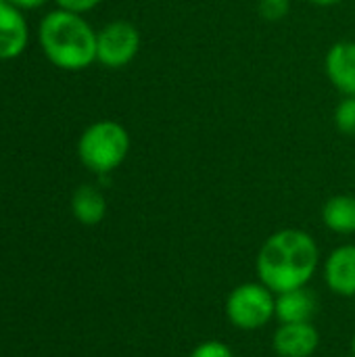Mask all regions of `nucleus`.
Instances as JSON below:
<instances>
[{
  "label": "nucleus",
  "instance_id": "obj_18",
  "mask_svg": "<svg viewBox=\"0 0 355 357\" xmlns=\"http://www.w3.org/2000/svg\"><path fill=\"white\" fill-rule=\"evenodd\" d=\"M308 2H312L316 6H335V4H339L343 0H308Z\"/></svg>",
  "mask_w": 355,
  "mask_h": 357
},
{
  "label": "nucleus",
  "instance_id": "obj_17",
  "mask_svg": "<svg viewBox=\"0 0 355 357\" xmlns=\"http://www.w3.org/2000/svg\"><path fill=\"white\" fill-rule=\"evenodd\" d=\"M13 6H17V8H38V6H42L46 0H8Z\"/></svg>",
  "mask_w": 355,
  "mask_h": 357
},
{
  "label": "nucleus",
  "instance_id": "obj_16",
  "mask_svg": "<svg viewBox=\"0 0 355 357\" xmlns=\"http://www.w3.org/2000/svg\"><path fill=\"white\" fill-rule=\"evenodd\" d=\"M100 2H103V0H56L59 8H63V10H71V13H77V15L92 10V8H94V6H98Z\"/></svg>",
  "mask_w": 355,
  "mask_h": 357
},
{
  "label": "nucleus",
  "instance_id": "obj_3",
  "mask_svg": "<svg viewBox=\"0 0 355 357\" xmlns=\"http://www.w3.org/2000/svg\"><path fill=\"white\" fill-rule=\"evenodd\" d=\"M128 153L130 134L113 119H103L88 126L77 142L80 161L96 176H109L115 172L126 161Z\"/></svg>",
  "mask_w": 355,
  "mask_h": 357
},
{
  "label": "nucleus",
  "instance_id": "obj_7",
  "mask_svg": "<svg viewBox=\"0 0 355 357\" xmlns=\"http://www.w3.org/2000/svg\"><path fill=\"white\" fill-rule=\"evenodd\" d=\"M320 347V333L314 322L280 324L272 337V349L278 357H312Z\"/></svg>",
  "mask_w": 355,
  "mask_h": 357
},
{
  "label": "nucleus",
  "instance_id": "obj_10",
  "mask_svg": "<svg viewBox=\"0 0 355 357\" xmlns=\"http://www.w3.org/2000/svg\"><path fill=\"white\" fill-rule=\"evenodd\" d=\"M318 312V299L312 289L301 287L276 295V320L280 324L312 322Z\"/></svg>",
  "mask_w": 355,
  "mask_h": 357
},
{
  "label": "nucleus",
  "instance_id": "obj_4",
  "mask_svg": "<svg viewBox=\"0 0 355 357\" xmlns=\"http://www.w3.org/2000/svg\"><path fill=\"white\" fill-rule=\"evenodd\" d=\"M226 318L236 331H262L276 318V293L259 280L243 282L226 297Z\"/></svg>",
  "mask_w": 355,
  "mask_h": 357
},
{
  "label": "nucleus",
  "instance_id": "obj_11",
  "mask_svg": "<svg viewBox=\"0 0 355 357\" xmlns=\"http://www.w3.org/2000/svg\"><path fill=\"white\" fill-rule=\"evenodd\" d=\"M71 213L84 226L100 224L105 220V215H107L105 195L96 186H92V184L80 186L73 192V197H71Z\"/></svg>",
  "mask_w": 355,
  "mask_h": 357
},
{
  "label": "nucleus",
  "instance_id": "obj_1",
  "mask_svg": "<svg viewBox=\"0 0 355 357\" xmlns=\"http://www.w3.org/2000/svg\"><path fill=\"white\" fill-rule=\"evenodd\" d=\"M320 268V247L301 228H282L270 234L257 251L255 272L272 293L308 287Z\"/></svg>",
  "mask_w": 355,
  "mask_h": 357
},
{
  "label": "nucleus",
  "instance_id": "obj_8",
  "mask_svg": "<svg viewBox=\"0 0 355 357\" xmlns=\"http://www.w3.org/2000/svg\"><path fill=\"white\" fill-rule=\"evenodd\" d=\"M326 75L331 84L343 94L355 96V42L343 40L328 48L326 52Z\"/></svg>",
  "mask_w": 355,
  "mask_h": 357
},
{
  "label": "nucleus",
  "instance_id": "obj_19",
  "mask_svg": "<svg viewBox=\"0 0 355 357\" xmlns=\"http://www.w3.org/2000/svg\"><path fill=\"white\" fill-rule=\"evenodd\" d=\"M352 356L355 357V335H354V339H352Z\"/></svg>",
  "mask_w": 355,
  "mask_h": 357
},
{
  "label": "nucleus",
  "instance_id": "obj_2",
  "mask_svg": "<svg viewBox=\"0 0 355 357\" xmlns=\"http://www.w3.org/2000/svg\"><path fill=\"white\" fill-rule=\"evenodd\" d=\"M38 33L48 61L65 71H82L96 61V31L77 13H48Z\"/></svg>",
  "mask_w": 355,
  "mask_h": 357
},
{
  "label": "nucleus",
  "instance_id": "obj_21",
  "mask_svg": "<svg viewBox=\"0 0 355 357\" xmlns=\"http://www.w3.org/2000/svg\"><path fill=\"white\" fill-rule=\"evenodd\" d=\"M341 357H354V356H341Z\"/></svg>",
  "mask_w": 355,
  "mask_h": 357
},
{
  "label": "nucleus",
  "instance_id": "obj_15",
  "mask_svg": "<svg viewBox=\"0 0 355 357\" xmlns=\"http://www.w3.org/2000/svg\"><path fill=\"white\" fill-rule=\"evenodd\" d=\"M291 0H259V15L266 21H280L289 15Z\"/></svg>",
  "mask_w": 355,
  "mask_h": 357
},
{
  "label": "nucleus",
  "instance_id": "obj_20",
  "mask_svg": "<svg viewBox=\"0 0 355 357\" xmlns=\"http://www.w3.org/2000/svg\"><path fill=\"white\" fill-rule=\"evenodd\" d=\"M0 2H8V0H0Z\"/></svg>",
  "mask_w": 355,
  "mask_h": 357
},
{
  "label": "nucleus",
  "instance_id": "obj_5",
  "mask_svg": "<svg viewBox=\"0 0 355 357\" xmlns=\"http://www.w3.org/2000/svg\"><path fill=\"white\" fill-rule=\"evenodd\" d=\"M140 50V31L130 21H111L96 31V61L109 69L130 65Z\"/></svg>",
  "mask_w": 355,
  "mask_h": 357
},
{
  "label": "nucleus",
  "instance_id": "obj_13",
  "mask_svg": "<svg viewBox=\"0 0 355 357\" xmlns=\"http://www.w3.org/2000/svg\"><path fill=\"white\" fill-rule=\"evenodd\" d=\"M335 126L341 134L355 136V96H343L335 109Z\"/></svg>",
  "mask_w": 355,
  "mask_h": 357
},
{
  "label": "nucleus",
  "instance_id": "obj_12",
  "mask_svg": "<svg viewBox=\"0 0 355 357\" xmlns=\"http://www.w3.org/2000/svg\"><path fill=\"white\" fill-rule=\"evenodd\" d=\"M324 226L341 236L355 234V197L354 195H335L322 205Z\"/></svg>",
  "mask_w": 355,
  "mask_h": 357
},
{
  "label": "nucleus",
  "instance_id": "obj_6",
  "mask_svg": "<svg viewBox=\"0 0 355 357\" xmlns=\"http://www.w3.org/2000/svg\"><path fill=\"white\" fill-rule=\"evenodd\" d=\"M324 284L343 299H355V245H339L328 253L322 266Z\"/></svg>",
  "mask_w": 355,
  "mask_h": 357
},
{
  "label": "nucleus",
  "instance_id": "obj_14",
  "mask_svg": "<svg viewBox=\"0 0 355 357\" xmlns=\"http://www.w3.org/2000/svg\"><path fill=\"white\" fill-rule=\"evenodd\" d=\"M188 357H234V351L230 345H226L224 341H216V339H209V341H203L199 343Z\"/></svg>",
  "mask_w": 355,
  "mask_h": 357
},
{
  "label": "nucleus",
  "instance_id": "obj_9",
  "mask_svg": "<svg viewBox=\"0 0 355 357\" xmlns=\"http://www.w3.org/2000/svg\"><path fill=\"white\" fill-rule=\"evenodd\" d=\"M29 33L25 17L10 2H0V59H17L27 46Z\"/></svg>",
  "mask_w": 355,
  "mask_h": 357
}]
</instances>
